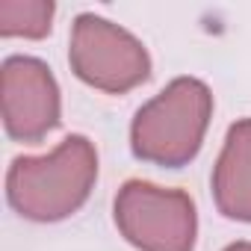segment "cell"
<instances>
[{
  "label": "cell",
  "mask_w": 251,
  "mask_h": 251,
  "mask_svg": "<svg viewBox=\"0 0 251 251\" xmlns=\"http://www.w3.org/2000/svg\"><path fill=\"white\" fill-rule=\"evenodd\" d=\"M95 180L98 151L74 133L45 157H15L6 172V198L21 219L62 222L89 201Z\"/></svg>",
  "instance_id": "6da1fadb"
},
{
  "label": "cell",
  "mask_w": 251,
  "mask_h": 251,
  "mask_svg": "<svg viewBox=\"0 0 251 251\" xmlns=\"http://www.w3.org/2000/svg\"><path fill=\"white\" fill-rule=\"evenodd\" d=\"M213 115V92L195 77L172 80L148 100L130 124L133 157L163 169L189 166L204 142Z\"/></svg>",
  "instance_id": "7a4b0ae2"
},
{
  "label": "cell",
  "mask_w": 251,
  "mask_h": 251,
  "mask_svg": "<svg viewBox=\"0 0 251 251\" xmlns=\"http://www.w3.org/2000/svg\"><path fill=\"white\" fill-rule=\"evenodd\" d=\"M115 227L139 251H192L198 236L195 201L183 189L127 180L112 204Z\"/></svg>",
  "instance_id": "3957f363"
},
{
  "label": "cell",
  "mask_w": 251,
  "mask_h": 251,
  "mask_svg": "<svg viewBox=\"0 0 251 251\" xmlns=\"http://www.w3.org/2000/svg\"><path fill=\"white\" fill-rule=\"evenodd\" d=\"M68 62L86 86L109 95H124L151 77V56L145 45L133 33L95 12L77 15L71 27Z\"/></svg>",
  "instance_id": "277c9868"
},
{
  "label": "cell",
  "mask_w": 251,
  "mask_h": 251,
  "mask_svg": "<svg viewBox=\"0 0 251 251\" xmlns=\"http://www.w3.org/2000/svg\"><path fill=\"white\" fill-rule=\"evenodd\" d=\"M0 109L3 127L15 142H42L62 115L53 71L36 56H9L0 68Z\"/></svg>",
  "instance_id": "5b68a950"
},
{
  "label": "cell",
  "mask_w": 251,
  "mask_h": 251,
  "mask_svg": "<svg viewBox=\"0 0 251 251\" xmlns=\"http://www.w3.org/2000/svg\"><path fill=\"white\" fill-rule=\"evenodd\" d=\"M213 201L225 219L251 222V118L227 127L225 148L213 166Z\"/></svg>",
  "instance_id": "8992f818"
},
{
  "label": "cell",
  "mask_w": 251,
  "mask_h": 251,
  "mask_svg": "<svg viewBox=\"0 0 251 251\" xmlns=\"http://www.w3.org/2000/svg\"><path fill=\"white\" fill-rule=\"evenodd\" d=\"M56 6L50 0H0V36L3 39H45L50 33Z\"/></svg>",
  "instance_id": "52a82bcc"
},
{
  "label": "cell",
  "mask_w": 251,
  "mask_h": 251,
  "mask_svg": "<svg viewBox=\"0 0 251 251\" xmlns=\"http://www.w3.org/2000/svg\"><path fill=\"white\" fill-rule=\"evenodd\" d=\"M225 251H251V242H248V239H242V242H233V245H227Z\"/></svg>",
  "instance_id": "ba28073f"
}]
</instances>
